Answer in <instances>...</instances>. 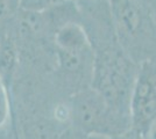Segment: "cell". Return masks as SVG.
<instances>
[{
    "label": "cell",
    "instance_id": "cell-1",
    "mask_svg": "<svg viewBox=\"0 0 156 139\" xmlns=\"http://www.w3.org/2000/svg\"><path fill=\"white\" fill-rule=\"evenodd\" d=\"M94 59L90 87L115 111L129 117V100L137 65L127 56L117 37L91 43Z\"/></svg>",
    "mask_w": 156,
    "mask_h": 139
},
{
    "label": "cell",
    "instance_id": "cell-2",
    "mask_svg": "<svg viewBox=\"0 0 156 139\" xmlns=\"http://www.w3.org/2000/svg\"><path fill=\"white\" fill-rule=\"evenodd\" d=\"M113 29L120 46L137 65L156 58V20L136 0H107Z\"/></svg>",
    "mask_w": 156,
    "mask_h": 139
},
{
    "label": "cell",
    "instance_id": "cell-3",
    "mask_svg": "<svg viewBox=\"0 0 156 139\" xmlns=\"http://www.w3.org/2000/svg\"><path fill=\"white\" fill-rule=\"evenodd\" d=\"M64 108L68 125L86 134L118 139L132 131L129 117L115 111L92 87L71 94Z\"/></svg>",
    "mask_w": 156,
    "mask_h": 139
},
{
    "label": "cell",
    "instance_id": "cell-4",
    "mask_svg": "<svg viewBox=\"0 0 156 139\" xmlns=\"http://www.w3.org/2000/svg\"><path fill=\"white\" fill-rule=\"evenodd\" d=\"M132 132L149 139L156 121V58L140 63L129 100Z\"/></svg>",
    "mask_w": 156,
    "mask_h": 139
},
{
    "label": "cell",
    "instance_id": "cell-5",
    "mask_svg": "<svg viewBox=\"0 0 156 139\" xmlns=\"http://www.w3.org/2000/svg\"><path fill=\"white\" fill-rule=\"evenodd\" d=\"M21 58L18 45L8 33L0 40V78L11 92L14 79L19 72Z\"/></svg>",
    "mask_w": 156,
    "mask_h": 139
},
{
    "label": "cell",
    "instance_id": "cell-6",
    "mask_svg": "<svg viewBox=\"0 0 156 139\" xmlns=\"http://www.w3.org/2000/svg\"><path fill=\"white\" fill-rule=\"evenodd\" d=\"M19 11V0H0V40L8 34Z\"/></svg>",
    "mask_w": 156,
    "mask_h": 139
},
{
    "label": "cell",
    "instance_id": "cell-7",
    "mask_svg": "<svg viewBox=\"0 0 156 139\" xmlns=\"http://www.w3.org/2000/svg\"><path fill=\"white\" fill-rule=\"evenodd\" d=\"M13 106L11 92L0 78V131L7 129L12 124Z\"/></svg>",
    "mask_w": 156,
    "mask_h": 139
},
{
    "label": "cell",
    "instance_id": "cell-8",
    "mask_svg": "<svg viewBox=\"0 0 156 139\" xmlns=\"http://www.w3.org/2000/svg\"><path fill=\"white\" fill-rule=\"evenodd\" d=\"M69 0H19L20 9L32 13H46Z\"/></svg>",
    "mask_w": 156,
    "mask_h": 139
},
{
    "label": "cell",
    "instance_id": "cell-9",
    "mask_svg": "<svg viewBox=\"0 0 156 139\" xmlns=\"http://www.w3.org/2000/svg\"><path fill=\"white\" fill-rule=\"evenodd\" d=\"M57 139H108V138H101V137H96V136H91V134H86V133L82 132V131H79V130L75 129V127H72V126L68 125L61 131Z\"/></svg>",
    "mask_w": 156,
    "mask_h": 139
},
{
    "label": "cell",
    "instance_id": "cell-10",
    "mask_svg": "<svg viewBox=\"0 0 156 139\" xmlns=\"http://www.w3.org/2000/svg\"><path fill=\"white\" fill-rule=\"evenodd\" d=\"M136 1L141 2L146 7H148L150 11H151V13L154 14L156 20V0H136Z\"/></svg>",
    "mask_w": 156,
    "mask_h": 139
},
{
    "label": "cell",
    "instance_id": "cell-11",
    "mask_svg": "<svg viewBox=\"0 0 156 139\" xmlns=\"http://www.w3.org/2000/svg\"><path fill=\"white\" fill-rule=\"evenodd\" d=\"M119 139H141V138H140L139 136H136L134 132L130 131V132H128L126 136H124V137H121V138H119Z\"/></svg>",
    "mask_w": 156,
    "mask_h": 139
},
{
    "label": "cell",
    "instance_id": "cell-12",
    "mask_svg": "<svg viewBox=\"0 0 156 139\" xmlns=\"http://www.w3.org/2000/svg\"><path fill=\"white\" fill-rule=\"evenodd\" d=\"M149 139H156V121H155V123H154V125H153V127H151Z\"/></svg>",
    "mask_w": 156,
    "mask_h": 139
},
{
    "label": "cell",
    "instance_id": "cell-13",
    "mask_svg": "<svg viewBox=\"0 0 156 139\" xmlns=\"http://www.w3.org/2000/svg\"><path fill=\"white\" fill-rule=\"evenodd\" d=\"M72 1H82V0H72Z\"/></svg>",
    "mask_w": 156,
    "mask_h": 139
}]
</instances>
